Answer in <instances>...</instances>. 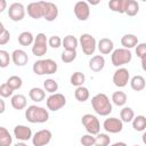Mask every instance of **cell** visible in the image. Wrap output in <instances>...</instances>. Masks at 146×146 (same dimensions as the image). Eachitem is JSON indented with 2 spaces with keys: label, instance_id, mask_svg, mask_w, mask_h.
<instances>
[{
  "label": "cell",
  "instance_id": "39",
  "mask_svg": "<svg viewBox=\"0 0 146 146\" xmlns=\"http://www.w3.org/2000/svg\"><path fill=\"white\" fill-rule=\"evenodd\" d=\"M10 60H11V55H9V52L7 50L1 49L0 50V67H2V68L7 67L10 63Z\"/></svg>",
  "mask_w": 146,
  "mask_h": 146
},
{
  "label": "cell",
  "instance_id": "9",
  "mask_svg": "<svg viewBox=\"0 0 146 146\" xmlns=\"http://www.w3.org/2000/svg\"><path fill=\"white\" fill-rule=\"evenodd\" d=\"M128 82H130V72H129V70L125 68V67L116 68L115 72L113 73V83L119 88H123L128 84Z\"/></svg>",
  "mask_w": 146,
  "mask_h": 146
},
{
  "label": "cell",
  "instance_id": "15",
  "mask_svg": "<svg viewBox=\"0 0 146 146\" xmlns=\"http://www.w3.org/2000/svg\"><path fill=\"white\" fill-rule=\"evenodd\" d=\"M43 5V18L47 22H54L58 16V8L54 2L42 1Z\"/></svg>",
  "mask_w": 146,
  "mask_h": 146
},
{
  "label": "cell",
  "instance_id": "20",
  "mask_svg": "<svg viewBox=\"0 0 146 146\" xmlns=\"http://www.w3.org/2000/svg\"><path fill=\"white\" fill-rule=\"evenodd\" d=\"M139 43L138 41V38L137 35L135 34H131V33H127L124 34L122 38H121V44L123 46V48L125 49H132V48H136L137 44Z\"/></svg>",
  "mask_w": 146,
  "mask_h": 146
},
{
  "label": "cell",
  "instance_id": "33",
  "mask_svg": "<svg viewBox=\"0 0 146 146\" xmlns=\"http://www.w3.org/2000/svg\"><path fill=\"white\" fill-rule=\"evenodd\" d=\"M139 13V3L136 0H128V6L125 9V15L133 17Z\"/></svg>",
  "mask_w": 146,
  "mask_h": 146
},
{
  "label": "cell",
  "instance_id": "37",
  "mask_svg": "<svg viewBox=\"0 0 146 146\" xmlns=\"http://www.w3.org/2000/svg\"><path fill=\"white\" fill-rule=\"evenodd\" d=\"M76 50H64L60 55V59L65 64H70L76 58Z\"/></svg>",
  "mask_w": 146,
  "mask_h": 146
},
{
  "label": "cell",
  "instance_id": "18",
  "mask_svg": "<svg viewBox=\"0 0 146 146\" xmlns=\"http://www.w3.org/2000/svg\"><path fill=\"white\" fill-rule=\"evenodd\" d=\"M97 49L99 50V52L102 55H108V54H112L113 52V50H114V43L108 38H102L97 42Z\"/></svg>",
  "mask_w": 146,
  "mask_h": 146
},
{
  "label": "cell",
  "instance_id": "40",
  "mask_svg": "<svg viewBox=\"0 0 146 146\" xmlns=\"http://www.w3.org/2000/svg\"><path fill=\"white\" fill-rule=\"evenodd\" d=\"M96 137L90 133H86L80 138V143L82 146H95Z\"/></svg>",
  "mask_w": 146,
  "mask_h": 146
},
{
  "label": "cell",
  "instance_id": "3",
  "mask_svg": "<svg viewBox=\"0 0 146 146\" xmlns=\"http://www.w3.org/2000/svg\"><path fill=\"white\" fill-rule=\"evenodd\" d=\"M32 70L36 75H46V74L50 75V74H55L57 72L58 65L51 58L39 59V60L34 62V64L32 66Z\"/></svg>",
  "mask_w": 146,
  "mask_h": 146
},
{
  "label": "cell",
  "instance_id": "17",
  "mask_svg": "<svg viewBox=\"0 0 146 146\" xmlns=\"http://www.w3.org/2000/svg\"><path fill=\"white\" fill-rule=\"evenodd\" d=\"M11 60L16 66H25L29 62L27 52L23 49H15L11 52Z\"/></svg>",
  "mask_w": 146,
  "mask_h": 146
},
{
  "label": "cell",
  "instance_id": "44",
  "mask_svg": "<svg viewBox=\"0 0 146 146\" xmlns=\"http://www.w3.org/2000/svg\"><path fill=\"white\" fill-rule=\"evenodd\" d=\"M7 7V2L6 0H0V13H2Z\"/></svg>",
  "mask_w": 146,
  "mask_h": 146
},
{
  "label": "cell",
  "instance_id": "36",
  "mask_svg": "<svg viewBox=\"0 0 146 146\" xmlns=\"http://www.w3.org/2000/svg\"><path fill=\"white\" fill-rule=\"evenodd\" d=\"M95 137H96L95 146H110L111 145V137L107 133H100L99 132Z\"/></svg>",
  "mask_w": 146,
  "mask_h": 146
},
{
  "label": "cell",
  "instance_id": "14",
  "mask_svg": "<svg viewBox=\"0 0 146 146\" xmlns=\"http://www.w3.org/2000/svg\"><path fill=\"white\" fill-rule=\"evenodd\" d=\"M14 136L18 141H27L30 139H32L33 135H32V130L31 128H29L27 125L24 124H18L14 128Z\"/></svg>",
  "mask_w": 146,
  "mask_h": 146
},
{
  "label": "cell",
  "instance_id": "30",
  "mask_svg": "<svg viewBox=\"0 0 146 146\" xmlns=\"http://www.w3.org/2000/svg\"><path fill=\"white\" fill-rule=\"evenodd\" d=\"M70 82H71L72 86H74V87H76V88H78V87H82L83 83L86 82V75H84L82 72L76 71V72H74V73L71 75Z\"/></svg>",
  "mask_w": 146,
  "mask_h": 146
},
{
  "label": "cell",
  "instance_id": "7",
  "mask_svg": "<svg viewBox=\"0 0 146 146\" xmlns=\"http://www.w3.org/2000/svg\"><path fill=\"white\" fill-rule=\"evenodd\" d=\"M48 38L44 33H38L32 44V54L35 57H42L48 50Z\"/></svg>",
  "mask_w": 146,
  "mask_h": 146
},
{
  "label": "cell",
  "instance_id": "1",
  "mask_svg": "<svg viewBox=\"0 0 146 146\" xmlns=\"http://www.w3.org/2000/svg\"><path fill=\"white\" fill-rule=\"evenodd\" d=\"M91 106H92V110L100 116H107L113 111V106L110 98L107 97V95L103 92L96 94L91 98Z\"/></svg>",
  "mask_w": 146,
  "mask_h": 146
},
{
  "label": "cell",
  "instance_id": "8",
  "mask_svg": "<svg viewBox=\"0 0 146 146\" xmlns=\"http://www.w3.org/2000/svg\"><path fill=\"white\" fill-rule=\"evenodd\" d=\"M46 105H47V108L51 112L59 111L60 108H63L66 105V97L63 94H59V92L51 94L46 99Z\"/></svg>",
  "mask_w": 146,
  "mask_h": 146
},
{
  "label": "cell",
  "instance_id": "41",
  "mask_svg": "<svg viewBox=\"0 0 146 146\" xmlns=\"http://www.w3.org/2000/svg\"><path fill=\"white\" fill-rule=\"evenodd\" d=\"M14 91H15V90H13V89L8 86L7 82H5V83H2V84L0 86V96H1L2 98L13 97V96H14V95H13Z\"/></svg>",
  "mask_w": 146,
  "mask_h": 146
},
{
  "label": "cell",
  "instance_id": "35",
  "mask_svg": "<svg viewBox=\"0 0 146 146\" xmlns=\"http://www.w3.org/2000/svg\"><path fill=\"white\" fill-rule=\"evenodd\" d=\"M6 82L8 83V86H9L13 90L21 89L22 86H23V80H22V78L18 76V75H11V76H9Z\"/></svg>",
  "mask_w": 146,
  "mask_h": 146
},
{
  "label": "cell",
  "instance_id": "42",
  "mask_svg": "<svg viewBox=\"0 0 146 146\" xmlns=\"http://www.w3.org/2000/svg\"><path fill=\"white\" fill-rule=\"evenodd\" d=\"M48 44H49V47H51L54 49H57L60 46H63V40L58 35H51L48 39Z\"/></svg>",
  "mask_w": 146,
  "mask_h": 146
},
{
  "label": "cell",
  "instance_id": "12",
  "mask_svg": "<svg viewBox=\"0 0 146 146\" xmlns=\"http://www.w3.org/2000/svg\"><path fill=\"white\" fill-rule=\"evenodd\" d=\"M103 128L105 129L106 132L119 133L123 129V122L121 121V119L117 117H107L103 123Z\"/></svg>",
  "mask_w": 146,
  "mask_h": 146
},
{
  "label": "cell",
  "instance_id": "29",
  "mask_svg": "<svg viewBox=\"0 0 146 146\" xmlns=\"http://www.w3.org/2000/svg\"><path fill=\"white\" fill-rule=\"evenodd\" d=\"M11 144L13 137L10 132L5 127H0V146H10Z\"/></svg>",
  "mask_w": 146,
  "mask_h": 146
},
{
  "label": "cell",
  "instance_id": "45",
  "mask_svg": "<svg viewBox=\"0 0 146 146\" xmlns=\"http://www.w3.org/2000/svg\"><path fill=\"white\" fill-rule=\"evenodd\" d=\"M140 59H141V68H143V71L146 72V55Z\"/></svg>",
  "mask_w": 146,
  "mask_h": 146
},
{
  "label": "cell",
  "instance_id": "34",
  "mask_svg": "<svg viewBox=\"0 0 146 146\" xmlns=\"http://www.w3.org/2000/svg\"><path fill=\"white\" fill-rule=\"evenodd\" d=\"M43 89H44V91L49 92L50 95L56 94V91L58 90V83L54 79H46L43 81Z\"/></svg>",
  "mask_w": 146,
  "mask_h": 146
},
{
  "label": "cell",
  "instance_id": "25",
  "mask_svg": "<svg viewBox=\"0 0 146 146\" xmlns=\"http://www.w3.org/2000/svg\"><path fill=\"white\" fill-rule=\"evenodd\" d=\"M34 39H35V36L31 32H29V31H24V32L19 33L18 34V38H17L18 43L21 46H24V47L32 46L33 42H34Z\"/></svg>",
  "mask_w": 146,
  "mask_h": 146
},
{
  "label": "cell",
  "instance_id": "50",
  "mask_svg": "<svg viewBox=\"0 0 146 146\" xmlns=\"http://www.w3.org/2000/svg\"><path fill=\"white\" fill-rule=\"evenodd\" d=\"M133 146H139V145H133Z\"/></svg>",
  "mask_w": 146,
  "mask_h": 146
},
{
  "label": "cell",
  "instance_id": "6",
  "mask_svg": "<svg viewBox=\"0 0 146 146\" xmlns=\"http://www.w3.org/2000/svg\"><path fill=\"white\" fill-rule=\"evenodd\" d=\"M79 44L82 49V52L87 56L94 55V52L97 48V41H96L95 36H92L89 33H83V34L80 35Z\"/></svg>",
  "mask_w": 146,
  "mask_h": 146
},
{
  "label": "cell",
  "instance_id": "49",
  "mask_svg": "<svg viewBox=\"0 0 146 146\" xmlns=\"http://www.w3.org/2000/svg\"><path fill=\"white\" fill-rule=\"evenodd\" d=\"M14 146H27V145L25 144V141H18V143H16Z\"/></svg>",
  "mask_w": 146,
  "mask_h": 146
},
{
  "label": "cell",
  "instance_id": "10",
  "mask_svg": "<svg viewBox=\"0 0 146 146\" xmlns=\"http://www.w3.org/2000/svg\"><path fill=\"white\" fill-rule=\"evenodd\" d=\"M52 138V133L48 129H41L36 131L32 137V144L33 146H46L50 143Z\"/></svg>",
  "mask_w": 146,
  "mask_h": 146
},
{
  "label": "cell",
  "instance_id": "43",
  "mask_svg": "<svg viewBox=\"0 0 146 146\" xmlns=\"http://www.w3.org/2000/svg\"><path fill=\"white\" fill-rule=\"evenodd\" d=\"M135 50H136V55H137L139 58H143V57L146 55V43H145V42L138 43Z\"/></svg>",
  "mask_w": 146,
  "mask_h": 146
},
{
  "label": "cell",
  "instance_id": "19",
  "mask_svg": "<svg viewBox=\"0 0 146 146\" xmlns=\"http://www.w3.org/2000/svg\"><path fill=\"white\" fill-rule=\"evenodd\" d=\"M105 67V58L103 55H95L89 59V68L92 72H100Z\"/></svg>",
  "mask_w": 146,
  "mask_h": 146
},
{
  "label": "cell",
  "instance_id": "11",
  "mask_svg": "<svg viewBox=\"0 0 146 146\" xmlns=\"http://www.w3.org/2000/svg\"><path fill=\"white\" fill-rule=\"evenodd\" d=\"M8 16L13 22H21L25 17V7L21 2H14L8 8Z\"/></svg>",
  "mask_w": 146,
  "mask_h": 146
},
{
  "label": "cell",
  "instance_id": "27",
  "mask_svg": "<svg viewBox=\"0 0 146 146\" xmlns=\"http://www.w3.org/2000/svg\"><path fill=\"white\" fill-rule=\"evenodd\" d=\"M74 97H75V99L78 100V102H80V103H84V102H87L88 99H89V97H90V92H89V89L88 88H86V87H78L76 89H75V91H74Z\"/></svg>",
  "mask_w": 146,
  "mask_h": 146
},
{
  "label": "cell",
  "instance_id": "28",
  "mask_svg": "<svg viewBox=\"0 0 146 146\" xmlns=\"http://www.w3.org/2000/svg\"><path fill=\"white\" fill-rule=\"evenodd\" d=\"M120 119L122 122H125V123H129V122H132V120L135 119V112L131 107H128V106H123L122 110L120 111Z\"/></svg>",
  "mask_w": 146,
  "mask_h": 146
},
{
  "label": "cell",
  "instance_id": "24",
  "mask_svg": "<svg viewBox=\"0 0 146 146\" xmlns=\"http://www.w3.org/2000/svg\"><path fill=\"white\" fill-rule=\"evenodd\" d=\"M29 97L35 102V103H40L42 102L44 98H46V91L44 89L42 88H39V87H34V88H31L30 91H29Z\"/></svg>",
  "mask_w": 146,
  "mask_h": 146
},
{
  "label": "cell",
  "instance_id": "48",
  "mask_svg": "<svg viewBox=\"0 0 146 146\" xmlns=\"http://www.w3.org/2000/svg\"><path fill=\"white\" fill-rule=\"evenodd\" d=\"M141 140H143L144 145H146V130L144 131V133H143V136H141Z\"/></svg>",
  "mask_w": 146,
  "mask_h": 146
},
{
  "label": "cell",
  "instance_id": "47",
  "mask_svg": "<svg viewBox=\"0 0 146 146\" xmlns=\"http://www.w3.org/2000/svg\"><path fill=\"white\" fill-rule=\"evenodd\" d=\"M110 146H128V145L125 143H123V141H116V143H114V144H112Z\"/></svg>",
  "mask_w": 146,
  "mask_h": 146
},
{
  "label": "cell",
  "instance_id": "16",
  "mask_svg": "<svg viewBox=\"0 0 146 146\" xmlns=\"http://www.w3.org/2000/svg\"><path fill=\"white\" fill-rule=\"evenodd\" d=\"M26 10H27V15L33 19L43 18V5H42V1L29 3Z\"/></svg>",
  "mask_w": 146,
  "mask_h": 146
},
{
  "label": "cell",
  "instance_id": "46",
  "mask_svg": "<svg viewBox=\"0 0 146 146\" xmlns=\"http://www.w3.org/2000/svg\"><path fill=\"white\" fill-rule=\"evenodd\" d=\"M0 105H1V108H0V113H3V112H5V110H6V107H5V100H3V98H1V99H0Z\"/></svg>",
  "mask_w": 146,
  "mask_h": 146
},
{
  "label": "cell",
  "instance_id": "2",
  "mask_svg": "<svg viewBox=\"0 0 146 146\" xmlns=\"http://www.w3.org/2000/svg\"><path fill=\"white\" fill-rule=\"evenodd\" d=\"M25 117L30 123H44L49 120V112L44 107L31 105L25 110Z\"/></svg>",
  "mask_w": 146,
  "mask_h": 146
},
{
  "label": "cell",
  "instance_id": "26",
  "mask_svg": "<svg viewBox=\"0 0 146 146\" xmlns=\"http://www.w3.org/2000/svg\"><path fill=\"white\" fill-rule=\"evenodd\" d=\"M79 46V40L72 35V34H68L66 36H64L63 39V47L65 50H76Z\"/></svg>",
  "mask_w": 146,
  "mask_h": 146
},
{
  "label": "cell",
  "instance_id": "38",
  "mask_svg": "<svg viewBox=\"0 0 146 146\" xmlns=\"http://www.w3.org/2000/svg\"><path fill=\"white\" fill-rule=\"evenodd\" d=\"M10 40V33L9 31L3 26L2 23H0V44L5 46Z\"/></svg>",
  "mask_w": 146,
  "mask_h": 146
},
{
  "label": "cell",
  "instance_id": "13",
  "mask_svg": "<svg viewBox=\"0 0 146 146\" xmlns=\"http://www.w3.org/2000/svg\"><path fill=\"white\" fill-rule=\"evenodd\" d=\"M74 15L75 17L79 19V21H87L90 16V7H89V3L86 2V1H78L75 5H74Z\"/></svg>",
  "mask_w": 146,
  "mask_h": 146
},
{
  "label": "cell",
  "instance_id": "22",
  "mask_svg": "<svg viewBox=\"0 0 146 146\" xmlns=\"http://www.w3.org/2000/svg\"><path fill=\"white\" fill-rule=\"evenodd\" d=\"M10 104H11L13 108H15V110H17V111L24 110V108L26 107V104H27L26 97H25L24 95H22V94H16V95H14V96L11 97Z\"/></svg>",
  "mask_w": 146,
  "mask_h": 146
},
{
  "label": "cell",
  "instance_id": "21",
  "mask_svg": "<svg viewBox=\"0 0 146 146\" xmlns=\"http://www.w3.org/2000/svg\"><path fill=\"white\" fill-rule=\"evenodd\" d=\"M128 6V0H111L108 2V8L119 14H125V9Z\"/></svg>",
  "mask_w": 146,
  "mask_h": 146
},
{
  "label": "cell",
  "instance_id": "32",
  "mask_svg": "<svg viewBox=\"0 0 146 146\" xmlns=\"http://www.w3.org/2000/svg\"><path fill=\"white\" fill-rule=\"evenodd\" d=\"M132 128L136 131H145L146 130V116L144 115H137L132 120Z\"/></svg>",
  "mask_w": 146,
  "mask_h": 146
},
{
  "label": "cell",
  "instance_id": "5",
  "mask_svg": "<svg viewBox=\"0 0 146 146\" xmlns=\"http://www.w3.org/2000/svg\"><path fill=\"white\" fill-rule=\"evenodd\" d=\"M81 123L82 125L84 127L86 131L90 135H98L99 131H100V123H99V120L97 119L96 115L94 114H90V113H87L84 114L82 117H81Z\"/></svg>",
  "mask_w": 146,
  "mask_h": 146
},
{
  "label": "cell",
  "instance_id": "31",
  "mask_svg": "<svg viewBox=\"0 0 146 146\" xmlns=\"http://www.w3.org/2000/svg\"><path fill=\"white\" fill-rule=\"evenodd\" d=\"M127 100H128L127 94L123 91H115L112 95V102L116 106H124Z\"/></svg>",
  "mask_w": 146,
  "mask_h": 146
},
{
  "label": "cell",
  "instance_id": "23",
  "mask_svg": "<svg viewBox=\"0 0 146 146\" xmlns=\"http://www.w3.org/2000/svg\"><path fill=\"white\" fill-rule=\"evenodd\" d=\"M130 87L135 91H141L146 87V81L145 78L141 75H135L130 79Z\"/></svg>",
  "mask_w": 146,
  "mask_h": 146
},
{
  "label": "cell",
  "instance_id": "4",
  "mask_svg": "<svg viewBox=\"0 0 146 146\" xmlns=\"http://www.w3.org/2000/svg\"><path fill=\"white\" fill-rule=\"evenodd\" d=\"M132 59V54L129 49H125V48H117V49H114L113 52L111 54V60H112V64L115 66V67H123V65L130 63Z\"/></svg>",
  "mask_w": 146,
  "mask_h": 146
}]
</instances>
